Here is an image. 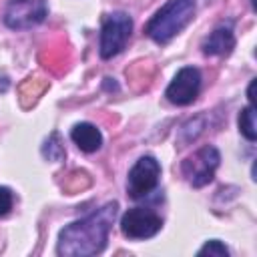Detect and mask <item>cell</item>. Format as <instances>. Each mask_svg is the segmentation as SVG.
Here are the masks:
<instances>
[{
  "mask_svg": "<svg viewBox=\"0 0 257 257\" xmlns=\"http://www.w3.org/2000/svg\"><path fill=\"white\" fill-rule=\"evenodd\" d=\"M116 203L92 211L90 215L72 221L58 233L56 253L64 257H90L106 247L110 227L116 219Z\"/></svg>",
  "mask_w": 257,
  "mask_h": 257,
  "instance_id": "6da1fadb",
  "label": "cell"
},
{
  "mask_svg": "<svg viewBox=\"0 0 257 257\" xmlns=\"http://www.w3.org/2000/svg\"><path fill=\"white\" fill-rule=\"evenodd\" d=\"M193 14H195V0H169L163 8L155 12L145 32L151 40L165 44L171 38H175L193 20Z\"/></svg>",
  "mask_w": 257,
  "mask_h": 257,
  "instance_id": "7a4b0ae2",
  "label": "cell"
},
{
  "mask_svg": "<svg viewBox=\"0 0 257 257\" xmlns=\"http://www.w3.org/2000/svg\"><path fill=\"white\" fill-rule=\"evenodd\" d=\"M131 32H133V18L126 12L108 14L100 26V38H98L100 58H112L120 54L131 38Z\"/></svg>",
  "mask_w": 257,
  "mask_h": 257,
  "instance_id": "3957f363",
  "label": "cell"
},
{
  "mask_svg": "<svg viewBox=\"0 0 257 257\" xmlns=\"http://www.w3.org/2000/svg\"><path fill=\"white\" fill-rule=\"evenodd\" d=\"M159 179H161V163L151 155L141 157L131 167L128 177H126V193H128V197L135 199V201L149 197L157 189Z\"/></svg>",
  "mask_w": 257,
  "mask_h": 257,
  "instance_id": "277c9868",
  "label": "cell"
},
{
  "mask_svg": "<svg viewBox=\"0 0 257 257\" xmlns=\"http://www.w3.org/2000/svg\"><path fill=\"white\" fill-rule=\"evenodd\" d=\"M163 227L161 215L149 207H133L120 217V231L128 239H151Z\"/></svg>",
  "mask_w": 257,
  "mask_h": 257,
  "instance_id": "5b68a950",
  "label": "cell"
},
{
  "mask_svg": "<svg viewBox=\"0 0 257 257\" xmlns=\"http://www.w3.org/2000/svg\"><path fill=\"white\" fill-rule=\"evenodd\" d=\"M219 161H221L219 151L215 147L207 145V147L199 149L195 155H191L187 161H183V175L193 187H203L213 181Z\"/></svg>",
  "mask_w": 257,
  "mask_h": 257,
  "instance_id": "8992f818",
  "label": "cell"
},
{
  "mask_svg": "<svg viewBox=\"0 0 257 257\" xmlns=\"http://www.w3.org/2000/svg\"><path fill=\"white\" fill-rule=\"evenodd\" d=\"M201 90V72L195 66H183L175 78L171 80V84L165 90V96L169 102L177 104V106H185L191 104L197 94Z\"/></svg>",
  "mask_w": 257,
  "mask_h": 257,
  "instance_id": "52a82bcc",
  "label": "cell"
},
{
  "mask_svg": "<svg viewBox=\"0 0 257 257\" xmlns=\"http://www.w3.org/2000/svg\"><path fill=\"white\" fill-rule=\"evenodd\" d=\"M46 16L44 0H14L8 4L4 22L10 28H30Z\"/></svg>",
  "mask_w": 257,
  "mask_h": 257,
  "instance_id": "ba28073f",
  "label": "cell"
},
{
  "mask_svg": "<svg viewBox=\"0 0 257 257\" xmlns=\"http://www.w3.org/2000/svg\"><path fill=\"white\" fill-rule=\"evenodd\" d=\"M235 48V36L229 26L215 28L205 40H203V52L209 56H225Z\"/></svg>",
  "mask_w": 257,
  "mask_h": 257,
  "instance_id": "9c48e42d",
  "label": "cell"
},
{
  "mask_svg": "<svg viewBox=\"0 0 257 257\" xmlns=\"http://www.w3.org/2000/svg\"><path fill=\"white\" fill-rule=\"evenodd\" d=\"M72 143L82 151V153H94L102 147V135L92 122H78L70 131Z\"/></svg>",
  "mask_w": 257,
  "mask_h": 257,
  "instance_id": "30bf717a",
  "label": "cell"
},
{
  "mask_svg": "<svg viewBox=\"0 0 257 257\" xmlns=\"http://www.w3.org/2000/svg\"><path fill=\"white\" fill-rule=\"evenodd\" d=\"M239 131H241V135L247 139V141H255L257 139V124H255V106L253 104H249V106H245L241 112H239Z\"/></svg>",
  "mask_w": 257,
  "mask_h": 257,
  "instance_id": "8fae6325",
  "label": "cell"
},
{
  "mask_svg": "<svg viewBox=\"0 0 257 257\" xmlns=\"http://www.w3.org/2000/svg\"><path fill=\"white\" fill-rule=\"evenodd\" d=\"M199 255H215V257H227L229 255V249L219 241V239H211L207 241L201 249H199Z\"/></svg>",
  "mask_w": 257,
  "mask_h": 257,
  "instance_id": "7c38bea8",
  "label": "cell"
},
{
  "mask_svg": "<svg viewBox=\"0 0 257 257\" xmlns=\"http://www.w3.org/2000/svg\"><path fill=\"white\" fill-rule=\"evenodd\" d=\"M14 203V195L8 187H0V217H6L12 209Z\"/></svg>",
  "mask_w": 257,
  "mask_h": 257,
  "instance_id": "4fadbf2b",
  "label": "cell"
},
{
  "mask_svg": "<svg viewBox=\"0 0 257 257\" xmlns=\"http://www.w3.org/2000/svg\"><path fill=\"white\" fill-rule=\"evenodd\" d=\"M247 94H249V100H251V104L255 102V78L251 80V84H249V90H247Z\"/></svg>",
  "mask_w": 257,
  "mask_h": 257,
  "instance_id": "5bb4252c",
  "label": "cell"
}]
</instances>
